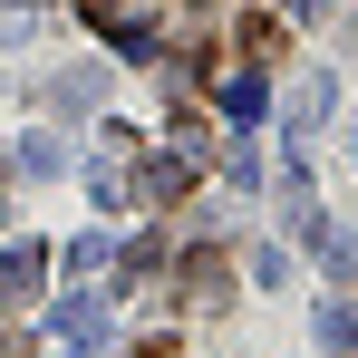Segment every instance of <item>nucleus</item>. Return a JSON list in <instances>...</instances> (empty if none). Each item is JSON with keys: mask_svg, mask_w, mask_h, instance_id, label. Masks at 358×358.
Wrapping results in <instances>:
<instances>
[{"mask_svg": "<svg viewBox=\"0 0 358 358\" xmlns=\"http://www.w3.org/2000/svg\"><path fill=\"white\" fill-rule=\"evenodd\" d=\"M39 281H49V242H10V252H0V320H10V310H29Z\"/></svg>", "mask_w": 358, "mask_h": 358, "instance_id": "f03ea898", "label": "nucleus"}, {"mask_svg": "<svg viewBox=\"0 0 358 358\" xmlns=\"http://www.w3.org/2000/svg\"><path fill=\"white\" fill-rule=\"evenodd\" d=\"M184 300H194V310H223V300H233V252L203 242V252L184 262Z\"/></svg>", "mask_w": 358, "mask_h": 358, "instance_id": "20e7f679", "label": "nucleus"}, {"mask_svg": "<svg viewBox=\"0 0 358 358\" xmlns=\"http://www.w3.org/2000/svg\"><path fill=\"white\" fill-rule=\"evenodd\" d=\"M320 117H329V78H300V87H291V126L310 136Z\"/></svg>", "mask_w": 358, "mask_h": 358, "instance_id": "0eeeda50", "label": "nucleus"}, {"mask_svg": "<svg viewBox=\"0 0 358 358\" xmlns=\"http://www.w3.org/2000/svg\"><path fill=\"white\" fill-rule=\"evenodd\" d=\"M203 78H213V97H223L242 126L262 117V97H271V87H262V59H203Z\"/></svg>", "mask_w": 358, "mask_h": 358, "instance_id": "7ed1b4c3", "label": "nucleus"}, {"mask_svg": "<svg viewBox=\"0 0 358 358\" xmlns=\"http://www.w3.org/2000/svg\"><path fill=\"white\" fill-rule=\"evenodd\" d=\"M184 184H194V155H145L136 165V203H175Z\"/></svg>", "mask_w": 358, "mask_h": 358, "instance_id": "39448f33", "label": "nucleus"}, {"mask_svg": "<svg viewBox=\"0 0 358 358\" xmlns=\"http://www.w3.org/2000/svg\"><path fill=\"white\" fill-rule=\"evenodd\" d=\"M49 97H59V107H97V68H68Z\"/></svg>", "mask_w": 358, "mask_h": 358, "instance_id": "9b49d317", "label": "nucleus"}, {"mask_svg": "<svg viewBox=\"0 0 358 358\" xmlns=\"http://www.w3.org/2000/svg\"><path fill=\"white\" fill-rule=\"evenodd\" d=\"M233 49H242V59H271V49H281V20H242Z\"/></svg>", "mask_w": 358, "mask_h": 358, "instance_id": "6e6552de", "label": "nucleus"}, {"mask_svg": "<svg viewBox=\"0 0 358 358\" xmlns=\"http://www.w3.org/2000/svg\"><path fill=\"white\" fill-rule=\"evenodd\" d=\"M320 339H329V349H358V310H349V300L320 310Z\"/></svg>", "mask_w": 358, "mask_h": 358, "instance_id": "9d476101", "label": "nucleus"}, {"mask_svg": "<svg viewBox=\"0 0 358 358\" xmlns=\"http://www.w3.org/2000/svg\"><path fill=\"white\" fill-rule=\"evenodd\" d=\"M10 175H20V165H0V223H10Z\"/></svg>", "mask_w": 358, "mask_h": 358, "instance_id": "4468645a", "label": "nucleus"}, {"mask_svg": "<svg viewBox=\"0 0 358 358\" xmlns=\"http://www.w3.org/2000/svg\"><path fill=\"white\" fill-rule=\"evenodd\" d=\"M136 358H184V349H175V339H145V349H136Z\"/></svg>", "mask_w": 358, "mask_h": 358, "instance_id": "ddd939ff", "label": "nucleus"}, {"mask_svg": "<svg viewBox=\"0 0 358 358\" xmlns=\"http://www.w3.org/2000/svg\"><path fill=\"white\" fill-rule=\"evenodd\" d=\"M59 165H68L59 136H29V145H20V175H59Z\"/></svg>", "mask_w": 358, "mask_h": 358, "instance_id": "1a4fd4ad", "label": "nucleus"}, {"mask_svg": "<svg viewBox=\"0 0 358 358\" xmlns=\"http://www.w3.org/2000/svg\"><path fill=\"white\" fill-rule=\"evenodd\" d=\"M78 20L107 39V49H126V59H145L165 29H175V0H78Z\"/></svg>", "mask_w": 358, "mask_h": 358, "instance_id": "f257e3e1", "label": "nucleus"}, {"mask_svg": "<svg viewBox=\"0 0 358 358\" xmlns=\"http://www.w3.org/2000/svg\"><path fill=\"white\" fill-rule=\"evenodd\" d=\"M155 271H165V233H136V242L117 252V291H145Z\"/></svg>", "mask_w": 358, "mask_h": 358, "instance_id": "423d86ee", "label": "nucleus"}, {"mask_svg": "<svg viewBox=\"0 0 358 358\" xmlns=\"http://www.w3.org/2000/svg\"><path fill=\"white\" fill-rule=\"evenodd\" d=\"M0 358H39V339L29 329H0Z\"/></svg>", "mask_w": 358, "mask_h": 358, "instance_id": "f8f14e48", "label": "nucleus"}]
</instances>
